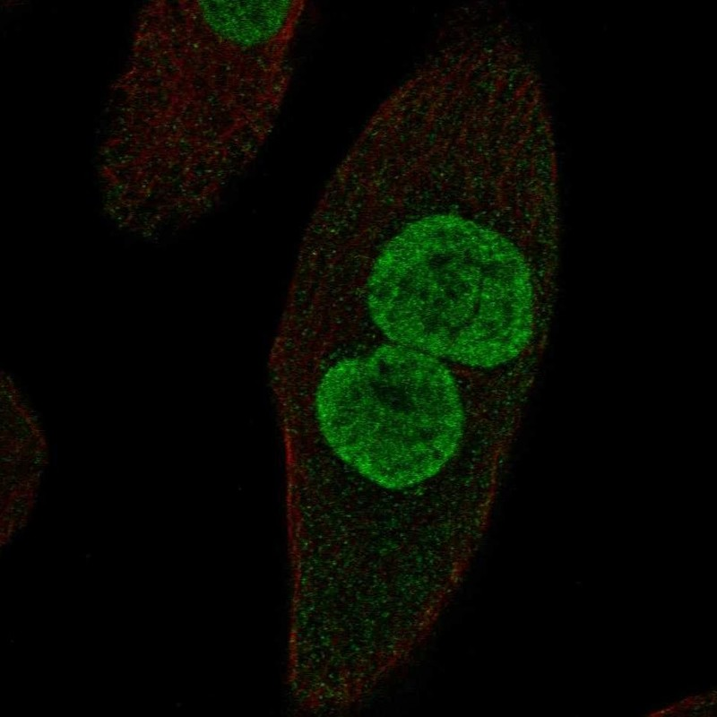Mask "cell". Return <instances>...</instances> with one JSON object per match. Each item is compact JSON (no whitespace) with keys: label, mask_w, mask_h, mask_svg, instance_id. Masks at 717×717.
<instances>
[{"label":"cell","mask_w":717,"mask_h":717,"mask_svg":"<svg viewBox=\"0 0 717 717\" xmlns=\"http://www.w3.org/2000/svg\"><path fill=\"white\" fill-rule=\"evenodd\" d=\"M301 18L281 1H178L134 34L113 140L159 173L226 188L258 159L294 75Z\"/></svg>","instance_id":"1"},{"label":"cell","mask_w":717,"mask_h":717,"mask_svg":"<svg viewBox=\"0 0 717 717\" xmlns=\"http://www.w3.org/2000/svg\"><path fill=\"white\" fill-rule=\"evenodd\" d=\"M537 298L520 247L454 213L422 217L394 236L374 263L366 296L393 342L480 369L532 347Z\"/></svg>","instance_id":"2"},{"label":"cell","mask_w":717,"mask_h":717,"mask_svg":"<svg viewBox=\"0 0 717 717\" xmlns=\"http://www.w3.org/2000/svg\"><path fill=\"white\" fill-rule=\"evenodd\" d=\"M318 421L363 495L488 496L496 461L491 402L432 358L390 349L333 396Z\"/></svg>","instance_id":"3"},{"label":"cell","mask_w":717,"mask_h":717,"mask_svg":"<svg viewBox=\"0 0 717 717\" xmlns=\"http://www.w3.org/2000/svg\"><path fill=\"white\" fill-rule=\"evenodd\" d=\"M12 378L1 376V523L20 530L34 508L49 461L44 431Z\"/></svg>","instance_id":"4"}]
</instances>
